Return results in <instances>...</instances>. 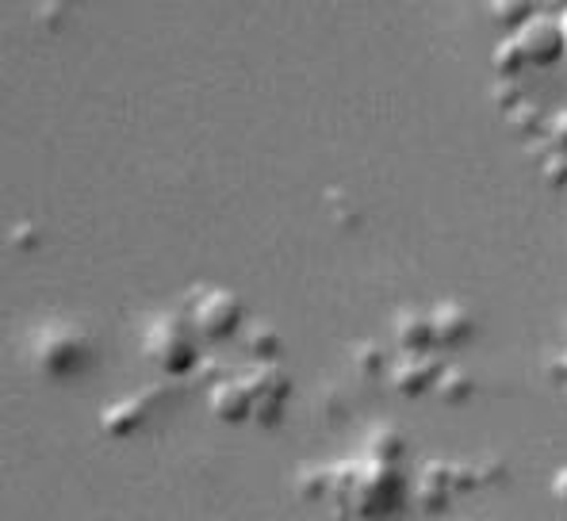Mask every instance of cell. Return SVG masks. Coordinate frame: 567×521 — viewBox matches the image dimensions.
I'll return each mask as SVG.
<instances>
[{
	"instance_id": "cell-1",
	"label": "cell",
	"mask_w": 567,
	"mask_h": 521,
	"mask_svg": "<svg viewBox=\"0 0 567 521\" xmlns=\"http://www.w3.org/2000/svg\"><path fill=\"white\" fill-rule=\"evenodd\" d=\"M142 357L165 376H188L199 365V334L185 310H162L142 334Z\"/></svg>"
},
{
	"instance_id": "cell-5",
	"label": "cell",
	"mask_w": 567,
	"mask_h": 521,
	"mask_svg": "<svg viewBox=\"0 0 567 521\" xmlns=\"http://www.w3.org/2000/svg\"><path fill=\"white\" fill-rule=\"evenodd\" d=\"M518 47L525 54V62L537 65V70H548L560 58H567V43H564V23L553 20V16H533L529 23L518 31Z\"/></svg>"
},
{
	"instance_id": "cell-8",
	"label": "cell",
	"mask_w": 567,
	"mask_h": 521,
	"mask_svg": "<svg viewBox=\"0 0 567 521\" xmlns=\"http://www.w3.org/2000/svg\"><path fill=\"white\" fill-rule=\"evenodd\" d=\"M207 407H212V415L227 426L254 422V399H249L241 376H230V380L212 384V391H207Z\"/></svg>"
},
{
	"instance_id": "cell-2",
	"label": "cell",
	"mask_w": 567,
	"mask_h": 521,
	"mask_svg": "<svg viewBox=\"0 0 567 521\" xmlns=\"http://www.w3.org/2000/svg\"><path fill=\"white\" fill-rule=\"evenodd\" d=\"M93 338L73 323H50L31 341V360L50 380H73L93 365Z\"/></svg>"
},
{
	"instance_id": "cell-19",
	"label": "cell",
	"mask_w": 567,
	"mask_h": 521,
	"mask_svg": "<svg viewBox=\"0 0 567 521\" xmlns=\"http://www.w3.org/2000/svg\"><path fill=\"white\" fill-rule=\"evenodd\" d=\"M553 499L567 510V464L553 476Z\"/></svg>"
},
{
	"instance_id": "cell-13",
	"label": "cell",
	"mask_w": 567,
	"mask_h": 521,
	"mask_svg": "<svg viewBox=\"0 0 567 521\" xmlns=\"http://www.w3.org/2000/svg\"><path fill=\"white\" fill-rule=\"evenodd\" d=\"M369 460L372 464H391L395 468V460L406 452V437L395 430V426H377V430L369 433Z\"/></svg>"
},
{
	"instance_id": "cell-17",
	"label": "cell",
	"mask_w": 567,
	"mask_h": 521,
	"mask_svg": "<svg viewBox=\"0 0 567 521\" xmlns=\"http://www.w3.org/2000/svg\"><path fill=\"white\" fill-rule=\"evenodd\" d=\"M495 100L506 108V115H511L514 108L522 104V85H518V81H498V85H495Z\"/></svg>"
},
{
	"instance_id": "cell-4",
	"label": "cell",
	"mask_w": 567,
	"mask_h": 521,
	"mask_svg": "<svg viewBox=\"0 0 567 521\" xmlns=\"http://www.w3.org/2000/svg\"><path fill=\"white\" fill-rule=\"evenodd\" d=\"M241 384H246L249 399H254V422L277 426L291 399V376L280 365H249Z\"/></svg>"
},
{
	"instance_id": "cell-7",
	"label": "cell",
	"mask_w": 567,
	"mask_h": 521,
	"mask_svg": "<svg viewBox=\"0 0 567 521\" xmlns=\"http://www.w3.org/2000/svg\"><path fill=\"white\" fill-rule=\"evenodd\" d=\"M430 318H433V338H437V349H456V346H468L472 341L475 318H472V310L464 304H456V299L433 304Z\"/></svg>"
},
{
	"instance_id": "cell-10",
	"label": "cell",
	"mask_w": 567,
	"mask_h": 521,
	"mask_svg": "<svg viewBox=\"0 0 567 521\" xmlns=\"http://www.w3.org/2000/svg\"><path fill=\"white\" fill-rule=\"evenodd\" d=\"M395 341H399V353H430L437 349V338H433V318L430 310H419V307H406L395 315Z\"/></svg>"
},
{
	"instance_id": "cell-15",
	"label": "cell",
	"mask_w": 567,
	"mask_h": 521,
	"mask_svg": "<svg viewBox=\"0 0 567 521\" xmlns=\"http://www.w3.org/2000/svg\"><path fill=\"white\" fill-rule=\"evenodd\" d=\"M525 65H529V62H525L518 39L506 35V39H503V47L495 50V78H498V81H518L522 73H525Z\"/></svg>"
},
{
	"instance_id": "cell-12",
	"label": "cell",
	"mask_w": 567,
	"mask_h": 521,
	"mask_svg": "<svg viewBox=\"0 0 567 521\" xmlns=\"http://www.w3.org/2000/svg\"><path fill=\"white\" fill-rule=\"evenodd\" d=\"M487 12H491V20H495L498 28L506 31V35H518L525 23L533 20V16H540L537 4H529V0H495Z\"/></svg>"
},
{
	"instance_id": "cell-16",
	"label": "cell",
	"mask_w": 567,
	"mask_h": 521,
	"mask_svg": "<svg viewBox=\"0 0 567 521\" xmlns=\"http://www.w3.org/2000/svg\"><path fill=\"white\" fill-rule=\"evenodd\" d=\"M545 181L556 184V188H567V154H560V150H553V154L545 157Z\"/></svg>"
},
{
	"instance_id": "cell-14",
	"label": "cell",
	"mask_w": 567,
	"mask_h": 521,
	"mask_svg": "<svg viewBox=\"0 0 567 521\" xmlns=\"http://www.w3.org/2000/svg\"><path fill=\"white\" fill-rule=\"evenodd\" d=\"M437 399H445V402H468L472 395H475V376L468 372V368H456V365H445V372H441V380H437Z\"/></svg>"
},
{
	"instance_id": "cell-6",
	"label": "cell",
	"mask_w": 567,
	"mask_h": 521,
	"mask_svg": "<svg viewBox=\"0 0 567 521\" xmlns=\"http://www.w3.org/2000/svg\"><path fill=\"white\" fill-rule=\"evenodd\" d=\"M441 372H445V360L430 357V353H403L391 365V384L411 399H419L425 391H437Z\"/></svg>"
},
{
	"instance_id": "cell-9",
	"label": "cell",
	"mask_w": 567,
	"mask_h": 521,
	"mask_svg": "<svg viewBox=\"0 0 567 521\" xmlns=\"http://www.w3.org/2000/svg\"><path fill=\"white\" fill-rule=\"evenodd\" d=\"M150 399H154V391L127 395V399H120V402H107L104 415H100V430H104L107 437H115V441H120V437L138 433L150 418Z\"/></svg>"
},
{
	"instance_id": "cell-20",
	"label": "cell",
	"mask_w": 567,
	"mask_h": 521,
	"mask_svg": "<svg viewBox=\"0 0 567 521\" xmlns=\"http://www.w3.org/2000/svg\"><path fill=\"white\" fill-rule=\"evenodd\" d=\"M560 23H564V43H567V8H564V16H560Z\"/></svg>"
},
{
	"instance_id": "cell-18",
	"label": "cell",
	"mask_w": 567,
	"mask_h": 521,
	"mask_svg": "<svg viewBox=\"0 0 567 521\" xmlns=\"http://www.w3.org/2000/svg\"><path fill=\"white\" fill-rule=\"evenodd\" d=\"M548 134H553V139H548V146L567 154V112H560L553 123H548Z\"/></svg>"
},
{
	"instance_id": "cell-11",
	"label": "cell",
	"mask_w": 567,
	"mask_h": 521,
	"mask_svg": "<svg viewBox=\"0 0 567 521\" xmlns=\"http://www.w3.org/2000/svg\"><path fill=\"white\" fill-rule=\"evenodd\" d=\"M246 349H249V357H254V365H277L284 353V338L272 326L254 323V326H246Z\"/></svg>"
},
{
	"instance_id": "cell-3",
	"label": "cell",
	"mask_w": 567,
	"mask_h": 521,
	"mask_svg": "<svg viewBox=\"0 0 567 521\" xmlns=\"http://www.w3.org/2000/svg\"><path fill=\"white\" fill-rule=\"evenodd\" d=\"M188 318L199 341H227L246 326V307H241L238 292L230 288H199V296L188 307Z\"/></svg>"
}]
</instances>
